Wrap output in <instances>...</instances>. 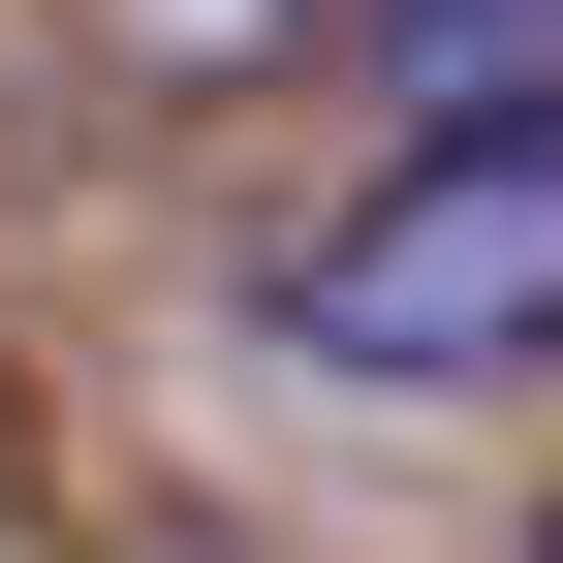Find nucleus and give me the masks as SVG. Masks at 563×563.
<instances>
[{"instance_id":"1","label":"nucleus","mask_w":563,"mask_h":563,"mask_svg":"<svg viewBox=\"0 0 563 563\" xmlns=\"http://www.w3.org/2000/svg\"><path fill=\"white\" fill-rule=\"evenodd\" d=\"M282 344H313L344 407H532L563 376V63L532 95H439L376 188H313Z\"/></svg>"}]
</instances>
